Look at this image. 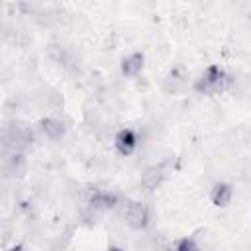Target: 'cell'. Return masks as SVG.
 Wrapping results in <instances>:
<instances>
[{
  "label": "cell",
  "mask_w": 251,
  "mask_h": 251,
  "mask_svg": "<svg viewBox=\"0 0 251 251\" xmlns=\"http://www.w3.org/2000/svg\"><path fill=\"white\" fill-rule=\"evenodd\" d=\"M231 84V76L226 75L220 67L216 65H210L202 75L200 78L196 80L194 88L202 94H218V92H224L227 86Z\"/></svg>",
  "instance_id": "6da1fadb"
},
{
  "label": "cell",
  "mask_w": 251,
  "mask_h": 251,
  "mask_svg": "<svg viewBox=\"0 0 251 251\" xmlns=\"http://www.w3.org/2000/svg\"><path fill=\"white\" fill-rule=\"evenodd\" d=\"M163 178H165L163 167H157V165L147 167V169L143 171V175H141V186H143L145 190H155V188L163 182Z\"/></svg>",
  "instance_id": "277c9868"
},
{
  "label": "cell",
  "mask_w": 251,
  "mask_h": 251,
  "mask_svg": "<svg viewBox=\"0 0 251 251\" xmlns=\"http://www.w3.org/2000/svg\"><path fill=\"white\" fill-rule=\"evenodd\" d=\"M39 129L49 137V139H61L65 135V126L63 122L55 120V118H43L39 122Z\"/></svg>",
  "instance_id": "8992f818"
},
{
  "label": "cell",
  "mask_w": 251,
  "mask_h": 251,
  "mask_svg": "<svg viewBox=\"0 0 251 251\" xmlns=\"http://www.w3.org/2000/svg\"><path fill=\"white\" fill-rule=\"evenodd\" d=\"M176 251H198V247H196V243L192 241V239H180L178 241V245H176Z\"/></svg>",
  "instance_id": "30bf717a"
},
{
  "label": "cell",
  "mask_w": 251,
  "mask_h": 251,
  "mask_svg": "<svg viewBox=\"0 0 251 251\" xmlns=\"http://www.w3.org/2000/svg\"><path fill=\"white\" fill-rule=\"evenodd\" d=\"M88 202H90V208L94 212H106V210H112L118 204V198L110 192H94Z\"/></svg>",
  "instance_id": "5b68a950"
},
{
  "label": "cell",
  "mask_w": 251,
  "mask_h": 251,
  "mask_svg": "<svg viewBox=\"0 0 251 251\" xmlns=\"http://www.w3.org/2000/svg\"><path fill=\"white\" fill-rule=\"evenodd\" d=\"M108 251H124V249H122V247H110Z\"/></svg>",
  "instance_id": "7c38bea8"
},
{
  "label": "cell",
  "mask_w": 251,
  "mask_h": 251,
  "mask_svg": "<svg viewBox=\"0 0 251 251\" xmlns=\"http://www.w3.org/2000/svg\"><path fill=\"white\" fill-rule=\"evenodd\" d=\"M10 251H24V247L22 245H14V247H10Z\"/></svg>",
  "instance_id": "8fae6325"
},
{
  "label": "cell",
  "mask_w": 251,
  "mask_h": 251,
  "mask_svg": "<svg viewBox=\"0 0 251 251\" xmlns=\"http://www.w3.org/2000/svg\"><path fill=\"white\" fill-rule=\"evenodd\" d=\"M126 224L133 229H143L149 224V208L141 202H127L124 208Z\"/></svg>",
  "instance_id": "7a4b0ae2"
},
{
  "label": "cell",
  "mask_w": 251,
  "mask_h": 251,
  "mask_svg": "<svg viewBox=\"0 0 251 251\" xmlns=\"http://www.w3.org/2000/svg\"><path fill=\"white\" fill-rule=\"evenodd\" d=\"M212 202L216 204V206H227L229 204V200H231V186L229 184H226V182H220V184H216L214 188H212Z\"/></svg>",
  "instance_id": "ba28073f"
},
{
  "label": "cell",
  "mask_w": 251,
  "mask_h": 251,
  "mask_svg": "<svg viewBox=\"0 0 251 251\" xmlns=\"http://www.w3.org/2000/svg\"><path fill=\"white\" fill-rule=\"evenodd\" d=\"M114 143H116V149L122 155H129V153H133V149L137 145V137H135V133L131 129H122V131L116 133Z\"/></svg>",
  "instance_id": "3957f363"
},
{
  "label": "cell",
  "mask_w": 251,
  "mask_h": 251,
  "mask_svg": "<svg viewBox=\"0 0 251 251\" xmlns=\"http://www.w3.org/2000/svg\"><path fill=\"white\" fill-rule=\"evenodd\" d=\"M143 69V53H131L122 63V73L126 76H135Z\"/></svg>",
  "instance_id": "52a82bcc"
},
{
  "label": "cell",
  "mask_w": 251,
  "mask_h": 251,
  "mask_svg": "<svg viewBox=\"0 0 251 251\" xmlns=\"http://www.w3.org/2000/svg\"><path fill=\"white\" fill-rule=\"evenodd\" d=\"M6 171L14 176H22L25 173V159L22 153H14L10 157H6Z\"/></svg>",
  "instance_id": "9c48e42d"
}]
</instances>
